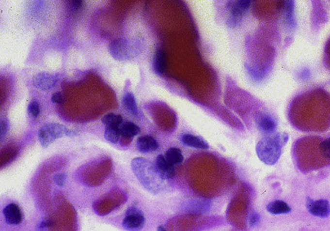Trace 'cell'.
Wrapping results in <instances>:
<instances>
[{
  "instance_id": "14",
  "label": "cell",
  "mask_w": 330,
  "mask_h": 231,
  "mask_svg": "<svg viewBox=\"0 0 330 231\" xmlns=\"http://www.w3.org/2000/svg\"><path fill=\"white\" fill-rule=\"evenodd\" d=\"M181 141L185 145L188 146V147H193V148L207 150L209 147V144L205 140L200 138V137H195L193 135H184L181 137Z\"/></svg>"
},
{
  "instance_id": "16",
  "label": "cell",
  "mask_w": 330,
  "mask_h": 231,
  "mask_svg": "<svg viewBox=\"0 0 330 231\" xmlns=\"http://www.w3.org/2000/svg\"><path fill=\"white\" fill-rule=\"evenodd\" d=\"M281 11L284 22L289 27H293L294 23V2L293 1H284L281 3Z\"/></svg>"
},
{
  "instance_id": "24",
  "label": "cell",
  "mask_w": 330,
  "mask_h": 231,
  "mask_svg": "<svg viewBox=\"0 0 330 231\" xmlns=\"http://www.w3.org/2000/svg\"><path fill=\"white\" fill-rule=\"evenodd\" d=\"M320 150L326 158L330 159V138L327 139L321 143Z\"/></svg>"
},
{
  "instance_id": "7",
  "label": "cell",
  "mask_w": 330,
  "mask_h": 231,
  "mask_svg": "<svg viewBox=\"0 0 330 231\" xmlns=\"http://www.w3.org/2000/svg\"><path fill=\"white\" fill-rule=\"evenodd\" d=\"M306 206L312 215L320 218H326L330 214V202L327 200H313L307 198Z\"/></svg>"
},
{
  "instance_id": "11",
  "label": "cell",
  "mask_w": 330,
  "mask_h": 231,
  "mask_svg": "<svg viewBox=\"0 0 330 231\" xmlns=\"http://www.w3.org/2000/svg\"><path fill=\"white\" fill-rule=\"evenodd\" d=\"M256 124L259 130L264 134H273L277 129V123L270 116L265 113H261L256 118Z\"/></svg>"
},
{
  "instance_id": "12",
  "label": "cell",
  "mask_w": 330,
  "mask_h": 231,
  "mask_svg": "<svg viewBox=\"0 0 330 231\" xmlns=\"http://www.w3.org/2000/svg\"><path fill=\"white\" fill-rule=\"evenodd\" d=\"M137 147L141 153H151L158 148V144L154 137L151 136H143L137 139Z\"/></svg>"
},
{
  "instance_id": "9",
  "label": "cell",
  "mask_w": 330,
  "mask_h": 231,
  "mask_svg": "<svg viewBox=\"0 0 330 231\" xmlns=\"http://www.w3.org/2000/svg\"><path fill=\"white\" fill-rule=\"evenodd\" d=\"M155 167L158 175L164 181L171 179L175 176L174 165L169 162L164 155H159L157 157Z\"/></svg>"
},
{
  "instance_id": "21",
  "label": "cell",
  "mask_w": 330,
  "mask_h": 231,
  "mask_svg": "<svg viewBox=\"0 0 330 231\" xmlns=\"http://www.w3.org/2000/svg\"><path fill=\"white\" fill-rule=\"evenodd\" d=\"M105 139L109 142L116 144L121 137L120 127H107L105 130Z\"/></svg>"
},
{
  "instance_id": "6",
  "label": "cell",
  "mask_w": 330,
  "mask_h": 231,
  "mask_svg": "<svg viewBox=\"0 0 330 231\" xmlns=\"http://www.w3.org/2000/svg\"><path fill=\"white\" fill-rule=\"evenodd\" d=\"M251 5V1L249 0H240L234 1L229 3V25L231 26H236L243 18V14Z\"/></svg>"
},
{
  "instance_id": "27",
  "label": "cell",
  "mask_w": 330,
  "mask_h": 231,
  "mask_svg": "<svg viewBox=\"0 0 330 231\" xmlns=\"http://www.w3.org/2000/svg\"><path fill=\"white\" fill-rule=\"evenodd\" d=\"M66 179V175L63 173H59V174L54 175L53 177L54 182L56 183V184H57L59 186H63L64 185Z\"/></svg>"
},
{
  "instance_id": "4",
  "label": "cell",
  "mask_w": 330,
  "mask_h": 231,
  "mask_svg": "<svg viewBox=\"0 0 330 231\" xmlns=\"http://www.w3.org/2000/svg\"><path fill=\"white\" fill-rule=\"evenodd\" d=\"M109 52L116 60H129L135 55L137 46L134 42L126 38H117L109 46Z\"/></svg>"
},
{
  "instance_id": "5",
  "label": "cell",
  "mask_w": 330,
  "mask_h": 231,
  "mask_svg": "<svg viewBox=\"0 0 330 231\" xmlns=\"http://www.w3.org/2000/svg\"><path fill=\"white\" fill-rule=\"evenodd\" d=\"M145 218L141 210L136 207H130L126 211L123 221V227L128 231H140L144 228Z\"/></svg>"
},
{
  "instance_id": "25",
  "label": "cell",
  "mask_w": 330,
  "mask_h": 231,
  "mask_svg": "<svg viewBox=\"0 0 330 231\" xmlns=\"http://www.w3.org/2000/svg\"><path fill=\"white\" fill-rule=\"evenodd\" d=\"M68 8L72 11H79L83 8V1L80 0H72V1H67Z\"/></svg>"
},
{
  "instance_id": "19",
  "label": "cell",
  "mask_w": 330,
  "mask_h": 231,
  "mask_svg": "<svg viewBox=\"0 0 330 231\" xmlns=\"http://www.w3.org/2000/svg\"><path fill=\"white\" fill-rule=\"evenodd\" d=\"M165 158L173 165H178L184 161V156L181 150L176 147H171L165 153Z\"/></svg>"
},
{
  "instance_id": "3",
  "label": "cell",
  "mask_w": 330,
  "mask_h": 231,
  "mask_svg": "<svg viewBox=\"0 0 330 231\" xmlns=\"http://www.w3.org/2000/svg\"><path fill=\"white\" fill-rule=\"evenodd\" d=\"M73 135H75V132L69 130L63 124L49 123L41 127L38 137L41 145L44 147H47L59 139L72 137Z\"/></svg>"
},
{
  "instance_id": "29",
  "label": "cell",
  "mask_w": 330,
  "mask_h": 231,
  "mask_svg": "<svg viewBox=\"0 0 330 231\" xmlns=\"http://www.w3.org/2000/svg\"><path fill=\"white\" fill-rule=\"evenodd\" d=\"M260 215L258 214L254 213L252 214L251 216H250V219H249V224H250L251 226L254 227L256 226L257 224L260 222Z\"/></svg>"
},
{
  "instance_id": "1",
  "label": "cell",
  "mask_w": 330,
  "mask_h": 231,
  "mask_svg": "<svg viewBox=\"0 0 330 231\" xmlns=\"http://www.w3.org/2000/svg\"><path fill=\"white\" fill-rule=\"evenodd\" d=\"M131 169L140 184L148 191L157 195L164 187V180L159 176L155 164L143 158H135L131 161Z\"/></svg>"
},
{
  "instance_id": "20",
  "label": "cell",
  "mask_w": 330,
  "mask_h": 231,
  "mask_svg": "<svg viewBox=\"0 0 330 231\" xmlns=\"http://www.w3.org/2000/svg\"><path fill=\"white\" fill-rule=\"evenodd\" d=\"M102 123L106 126V127H120L123 124V118L120 115L108 113L102 119Z\"/></svg>"
},
{
  "instance_id": "15",
  "label": "cell",
  "mask_w": 330,
  "mask_h": 231,
  "mask_svg": "<svg viewBox=\"0 0 330 231\" xmlns=\"http://www.w3.org/2000/svg\"><path fill=\"white\" fill-rule=\"evenodd\" d=\"M267 211L271 215H285L291 212V208L284 201L276 200L270 202L266 208Z\"/></svg>"
},
{
  "instance_id": "26",
  "label": "cell",
  "mask_w": 330,
  "mask_h": 231,
  "mask_svg": "<svg viewBox=\"0 0 330 231\" xmlns=\"http://www.w3.org/2000/svg\"><path fill=\"white\" fill-rule=\"evenodd\" d=\"M8 130H9V123H8V120L2 119L1 123H0V137H1V139L5 138Z\"/></svg>"
},
{
  "instance_id": "8",
  "label": "cell",
  "mask_w": 330,
  "mask_h": 231,
  "mask_svg": "<svg viewBox=\"0 0 330 231\" xmlns=\"http://www.w3.org/2000/svg\"><path fill=\"white\" fill-rule=\"evenodd\" d=\"M32 83L35 88L42 91H48L56 86L57 78L47 72H40L34 75Z\"/></svg>"
},
{
  "instance_id": "28",
  "label": "cell",
  "mask_w": 330,
  "mask_h": 231,
  "mask_svg": "<svg viewBox=\"0 0 330 231\" xmlns=\"http://www.w3.org/2000/svg\"><path fill=\"white\" fill-rule=\"evenodd\" d=\"M51 100H52V103H56V104H62L64 101L63 96L61 92H56V93H53Z\"/></svg>"
},
{
  "instance_id": "13",
  "label": "cell",
  "mask_w": 330,
  "mask_h": 231,
  "mask_svg": "<svg viewBox=\"0 0 330 231\" xmlns=\"http://www.w3.org/2000/svg\"><path fill=\"white\" fill-rule=\"evenodd\" d=\"M153 69L157 75H162L167 69V55L163 49L156 52L153 62Z\"/></svg>"
},
{
  "instance_id": "31",
  "label": "cell",
  "mask_w": 330,
  "mask_h": 231,
  "mask_svg": "<svg viewBox=\"0 0 330 231\" xmlns=\"http://www.w3.org/2000/svg\"><path fill=\"white\" fill-rule=\"evenodd\" d=\"M157 231H167L166 229L164 228V226H162V225H160V226H158V229H157Z\"/></svg>"
},
{
  "instance_id": "17",
  "label": "cell",
  "mask_w": 330,
  "mask_h": 231,
  "mask_svg": "<svg viewBox=\"0 0 330 231\" xmlns=\"http://www.w3.org/2000/svg\"><path fill=\"white\" fill-rule=\"evenodd\" d=\"M121 137L127 139H132L134 137L137 136L140 133V128L131 122H126L123 123L120 127Z\"/></svg>"
},
{
  "instance_id": "10",
  "label": "cell",
  "mask_w": 330,
  "mask_h": 231,
  "mask_svg": "<svg viewBox=\"0 0 330 231\" xmlns=\"http://www.w3.org/2000/svg\"><path fill=\"white\" fill-rule=\"evenodd\" d=\"M3 215L8 225H17L22 222V211L16 204L11 203L7 205L3 209Z\"/></svg>"
},
{
  "instance_id": "23",
  "label": "cell",
  "mask_w": 330,
  "mask_h": 231,
  "mask_svg": "<svg viewBox=\"0 0 330 231\" xmlns=\"http://www.w3.org/2000/svg\"><path fill=\"white\" fill-rule=\"evenodd\" d=\"M28 113L33 118H37L40 113V107L37 100H32L28 106Z\"/></svg>"
},
{
  "instance_id": "22",
  "label": "cell",
  "mask_w": 330,
  "mask_h": 231,
  "mask_svg": "<svg viewBox=\"0 0 330 231\" xmlns=\"http://www.w3.org/2000/svg\"><path fill=\"white\" fill-rule=\"evenodd\" d=\"M208 207H209V202L208 201H195L192 202V205H189V212H193V213H201L203 211H206Z\"/></svg>"
},
{
  "instance_id": "2",
  "label": "cell",
  "mask_w": 330,
  "mask_h": 231,
  "mask_svg": "<svg viewBox=\"0 0 330 231\" xmlns=\"http://www.w3.org/2000/svg\"><path fill=\"white\" fill-rule=\"evenodd\" d=\"M286 133L267 135L256 144V151L260 161L267 165H273L280 159L282 148L287 143Z\"/></svg>"
},
{
  "instance_id": "18",
  "label": "cell",
  "mask_w": 330,
  "mask_h": 231,
  "mask_svg": "<svg viewBox=\"0 0 330 231\" xmlns=\"http://www.w3.org/2000/svg\"><path fill=\"white\" fill-rule=\"evenodd\" d=\"M123 106L128 113L137 116L139 113L138 107L134 95L131 92L125 93L123 98Z\"/></svg>"
},
{
  "instance_id": "30",
  "label": "cell",
  "mask_w": 330,
  "mask_h": 231,
  "mask_svg": "<svg viewBox=\"0 0 330 231\" xmlns=\"http://www.w3.org/2000/svg\"><path fill=\"white\" fill-rule=\"evenodd\" d=\"M51 225H52V222H51L50 221H43V222L40 224V225H39V228H40V229H44V228H49Z\"/></svg>"
}]
</instances>
